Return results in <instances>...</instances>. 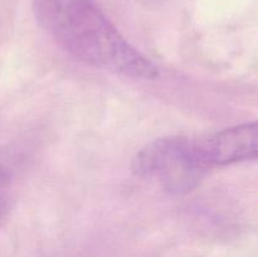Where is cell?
Wrapping results in <instances>:
<instances>
[{"label":"cell","mask_w":258,"mask_h":257,"mask_svg":"<svg viewBox=\"0 0 258 257\" xmlns=\"http://www.w3.org/2000/svg\"><path fill=\"white\" fill-rule=\"evenodd\" d=\"M38 24L72 57L133 78H155L158 70L125 39L91 0H33Z\"/></svg>","instance_id":"obj_1"},{"label":"cell","mask_w":258,"mask_h":257,"mask_svg":"<svg viewBox=\"0 0 258 257\" xmlns=\"http://www.w3.org/2000/svg\"><path fill=\"white\" fill-rule=\"evenodd\" d=\"M7 209H8L7 202H5L3 198H0V223H2V221L4 219V217H5V214H7Z\"/></svg>","instance_id":"obj_5"},{"label":"cell","mask_w":258,"mask_h":257,"mask_svg":"<svg viewBox=\"0 0 258 257\" xmlns=\"http://www.w3.org/2000/svg\"><path fill=\"white\" fill-rule=\"evenodd\" d=\"M10 176H12V169L4 161L0 160V186L4 185L9 180Z\"/></svg>","instance_id":"obj_4"},{"label":"cell","mask_w":258,"mask_h":257,"mask_svg":"<svg viewBox=\"0 0 258 257\" xmlns=\"http://www.w3.org/2000/svg\"><path fill=\"white\" fill-rule=\"evenodd\" d=\"M136 175L155 180L174 194L186 193L198 185L208 170L198 141L185 138H164L141 149L133 160Z\"/></svg>","instance_id":"obj_2"},{"label":"cell","mask_w":258,"mask_h":257,"mask_svg":"<svg viewBox=\"0 0 258 257\" xmlns=\"http://www.w3.org/2000/svg\"><path fill=\"white\" fill-rule=\"evenodd\" d=\"M257 122H247L219 131L216 135L199 140L203 161L209 168L256 159L258 148Z\"/></svg>","instance_id":"obj_3"}]
</instances>
